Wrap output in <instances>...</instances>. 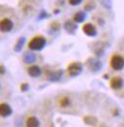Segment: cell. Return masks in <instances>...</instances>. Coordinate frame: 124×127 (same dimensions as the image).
Here are the masks:
<instances>
[{"label": "cell", "instance_id": "1", "mask_svg": "<svg viewBox=\"0 0 124 127\" xmlns=\"http://www.w3.org/2000/svg\"><path fill=\"white\" fill-rule=\"evenodd\" d=\"M45 45H46V39L41 36H37L31 40V42L29 43V48L33 51H38L41 50L45 47Z\"/></svg>", "mask_w": 124, "mask_h": 127}, {"label": "cell", "instance_id": "2", "mask_svg": "<svg viewBox=\"0 0 124 127\" xmlns=\"http://www.w3.org/2000/svg\"><path fill=\"white\" fill-rule=\"evenodd\" d=\"M111 66L115 70H121L124 67V58L120 55H115L111 59Z\"/></svg>", "mask_w": 124, "mask_h": 127}, {"label": "cell", "instance_id": "3", "mask_svg": "<svg viewBox=\"0 0 124 127\" xmlns=\"http://www.w3.org/2000/svg\"><path fill=\"white\" fill-rule=\"evenodd\" d=\"M82 64L79 63H73L68 66V72L71 76H77L82 72Z\"/></svg>", "mask_w": 124, "mask_h": 127}, {"label": "cell", "instance_id": "4", "mask_svg": "<svg viewBox=\"0 0 124 127\" xmlns=\"http://www.w3.org/2000/svg\"><path fill=\"white\" fill-rule=\"evenodd\" d=\"M12 28H13V23L10 19L4 18L3 20L0 21V32H9L12 30Z\"/></svg>", "mask_w": 124, "mask_h": 127}, {"label": "cell", "instance_id": "5", "mask_svg": "<svg viewBox=\"0 0 124 127\" xmlns=\"http://www.w3.org/2000/svg\"><path fill=\"white\" fill-rule=\"evenodd\" d=\"M83 32L88 36H96L97 35V29L91 23H87L83 26Z\"/></svg>", "mask_w": 124, "mask_h": 127}, {"label": "cell", "instance_id": "6", "mask_svg": "<svg viewBox=\"0 0 124 127\" xmlns=\"http://www.w3.org/2000/svg\"><path fill=\"white\" fill-rule=\"evenodd\" d=\"M11 113H12V109L8 103H1L0 104V116L1 117L7 118V117L11 116Z\"/></svg>", "mask_w": 124, "mask_h": 127}, {"label": "cell", "instance_id": "7", "mask_svg": "<svg viewBox=\"0 0 124 127\" xmlns=\"http://www.w3.org/2000/svg\"><path fill=\"white\" fill-rule=\"evenodd\" d=\"M122 86H123V80L120 77H116L111 81V87L113 89H120Z\"/></svg>", "mask_w": 124, "mask_h": 127}, {"label": "cell", "instance_id": "8", "mask_svg": "<svg viewBox=\"0 0 124 127\" xmlns=\"http://www.w3.org/2000/svg\"><path fill=\"white\" fill-rule=\"evenodd\" d=\"M62 70H57V71H54V72H51L50 74H48V80L51 82H57L61 79L62 77Z\"/></svg>", "mask_w": 124, "mask_h": 127}, {"label": "cell", "instance_id": "9", "mask_svg": "<svg viewBox=\"0 0 124 127\" xmlns=\"http://www.w3.org/2000/svg\"><path fill=\"white\" fill-rule=\"evenodd\" d=\"M28 73H29V75L31 77H34L35 78V77H38V76L41 75V69L37 65H32L31 67H29Z\"/></svg>", "mask_w": 124, "mask_h": 127}, {"label": "cell", "instance_id": "10", "mask_svg": "<svg viewBox=\"0 0 124 127\" xmlns=\"http://www.w3.org/2000/svg\"><path fill=\"white\" fill-rule=\"evenodd\" d=\"M26 127H39V121L35 117H30L26 122Z\"/></svg>", "mask_w": 124, "mask_h": 127}, {"label": "cell", "instance_id": "11", "mask_svg": "<svg viewBox=\"0 0 124 127\" xmlns=\"http://www.w3.org/2000/svg\"><path fill=\"white\" fill-rule=\"evenodd\" d=\"M36 59V56L35 54L32 52H27L25 55H24V62L26 64H32L35 61Z\"/></svg>", "mask_w": 124, "mask_h": 127}, {"label": "cell", "instance_id": "12", "mask_svg": "<svg viewBox=\"0 0 124 127\" xmlns=\"http://www.w3.org/2000/svg\"><path fill=\"white\" fill-rule=\"evenodd\" d=\"M85 18H86L85 12H83V11H78V12L76 13V15L74 16V21L76 22V23H81V22H83L85 20Z\"/></svg>", "mask_w": 124, "mask_h": 127}, {"label": "cell", "instance_id": "13", "mask_svg": "<svg viewBox=\"0 0 124 127\" xmlns=\"http://www.w3.org/2000/svg\"><path fill=\"white\" fill-rule=\"evenodd\" d=\"M101 67H102V64L99 61H93L90 64V68L92 69L93 71H99Z\"/></svg>", "mask_w": 124, "mask_h": 127}, {"label": "cell", "instance_id": "14", "mask_svg": "<svg viewBox=\"0 0 124 127\" xmlns=\"http://www.w3.org/2000/svg\"><path fill=\"white\" fill-rule=\"evenodd\" d=\"M24 44H25V38L21 37L17 41V43H16L15 47H14V50L15 51H20L22 49V48H23V46H24Z\"/></svg>", "mask_w": 124, "mask_h": 127}, {"label": "cell", "instance_id": "15", "mask_svg": "<svg viewBox=\"0 0 124 127\" xmlns=\"http://www.w3.org/2000/svg\"><path fill=\"white\" fill-rule=\"evenodd\" d=\"M65 29H66V31H68V32H72V31H75L76 29V26L75 25V23H73V22L71 21H68L65 23Z\"/></svg>", "mask_w": 124, "mask_h": 127}, {"label": "cell", "instance_id": "16", "mask_svg": "<svg viewBox=\"0 0 124 127\" xmlns=\"http://www.w3.org/2000/svg\"><path fill=\"white\" fill-rule=\"evenodd\" d=\"M81 1H82V0H69V3L73 6H76V5H78V4H80Z\"/></svg>", "mask_w": 124, "mask_h": 127}, {"label": "cell", "instance_id": "17", "mask_svg": "<svg viewBox=\"0 0 124 127\" xmlns=\"http://www.w3.org/2000/svg\"><path fill=\"white\" fill-rule=\"evenodd\" d=\"M61 104L63 106H67V104H69V100H68V98H64V99L61 101Z\"/></svg>", "mask_w": 124, "mask_h": 127}, {"label": "cell", "instance_id": "18", "mask_svg": "<svg viewBox=\"0 0 124 127\" xmlns=\"http://www.w3.org/2000/svg\"><path fill=\"white\" fill-rule=\"evenodd\" d=\"M28 88H29V85H28L27 84H24V85H22V86H21L22 91H26Z\"/></svg>", "mask_w": 124, "mask_h": 127}, {"label": "cell", "instance_id": "19", "mask_svg": "<svg viewBox=\"0 0 124 127\" xmlns=\"http://www.w3.org/2000/svg\"><path fill=\"white\" fill-rule=\"evenodd\" d=\"M3 72H4V67L0 66V74H1V73H3Z\"/></svg>", "mask_w": 124, "mask_h": 127}, {"label": "cell", "instance_id": "20", "mask_svg": "<svg viewBox=\"0 0 124 127\" xmlns=\"http://www.w3.org/2000/svg\"><path fill=\"white\" fill-rule=\"evenodd\" d=\"M0 87H1V86H0Z\"/></svg>", "mask_w": 124, "mask_h": 127}]
</instances>
